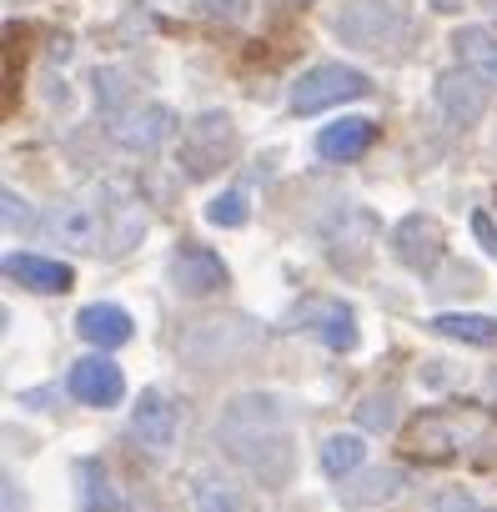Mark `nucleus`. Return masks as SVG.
I'll return each mask as SVG.
<instances>
[{
	"instance_id": "nucleus-24",
	"label": "nucleus",
	"mask_w": 497,
	"mask_h": 512,
	"mask_svg": "<svg viewBox=\"0 0 497 512\" xmlns=\"http://www.w3.org/2000/svg\"><path fill=\"white\" fill-rule=\"evenodd\" d=\"M206 16H221V21H241L246 16V0H196Z\"/></svg>"
},
{
	"instance_id": "nucleus-18",
	"label": "nucleus",
	"mask_w": 497,
	"mask_h": 512,
	"mask_svg": "<svg viewBox=\"0 0 497 512\" xmlns=\"http://www.w3.org/2000/svg\"><path fill=\"white\" fill-rule=\"evenodd\" d=\"M402 487H407L402 467H377V472H362L357 482L342 477V502L347 507H372V502H392Z\"/></svg>"
},
{
	"instance_id": "nucleus-11",
	"label": "nucleus",
	"mask_w": 497,
	"mask_h": 512,
	"mask_svg": "<svg viewBox=\"0 0 497 512\" xmlns=\"http://www.w3.org/2000/svg\"><path fill=\"white\" fill-rule=\"evenodd\" d=\"M171 287L181 297H211L216 287H226V262L211 246H181L171 256Z\"/></svg>"
},
{
	"instance_id": "nucleus-9",
	"label": "nucleus",
	"mask_w": 497,
	"mask_h": 512,
	"mask_svg": "<svg viewBox=\"0 0 497 512\" xmlns=\"http://www.w3.org/2000/svg\"><path fill=\"white\" fill-rule=\"evenodd\" d=\"M66 392H71L76 402L106 412V407H116V402L126 397V372H121L106 352H96V357L71 362V372H66Z\"/></svg>"
},
{
	"instance_id": "nucleus-16",
	"label": "nucleus",
	"mask_w": 497,
	"mask_h": 512,
	"mask_svg": "<svg viewBox=\"0 0 497 512\" xmlns=\"http://www.w3.org/2000/svg\"><path fill=\"white\" fill-rule=\"evenodd\" d=\"M437 101H442V111L457 121V126H472L477 116H482V86H477V76L462 66V71H447V76H437Z\"/></svg>"
},
{
	"instance_id": "nucleus-20",
	"label": "nucleus",
	"mask_w": 497,
	"mask_h": 512,
	"mask_svg": "<svg viewBox=\"0 0 497 512\" xmlns=\"http://www.w3.org/2000/svg\"><path fill=\"white\" fill-rule=\"evenodd\" d=\"M432 332H442V337H452V342L492 347V342H497V317H482V312H442V317H432Z\"/></svg>"
},
{
	"instance_id": "nucleus-13",
	"label": "nucleus",
	"mask_w": 497,
	"mask_h": 512,
	"mask_svg": "<svg viewBox=\"0 0 497 512\" xmlns=\"http://www.w3.org/2000/svg\"><path fill=\"white\" fill-rule=\"evenodd\" d=\"M372 141H377V121H367V116H342V121H332V126L317 131V156L332 161V166L362 161V156L372 151Z\"/></svg>"
},
{
	"instance_id": "nucleus-27",
	"label": "nucleus",
	"mask_w": 497,
	"mask_h": 512,
	"mask_svg": "<svg viewBox=\"0 0 497 512\" xmlns=\"http://www.w3.org/2000/svg\"><path fill=\"white\" fill-rule=\"evenodd\" d=\"M196 492H201V507H206V512H236V502H231V497H226V492H221V497H216V492H211V487H206V482H201V487H196Z\"/></svg>"
},
{
	"instance_id": "nucleus-17",
	"label": "nucleus",
	"mask_w": 497,
	"mask_h": 512,
	"mask_svg": "<svg viewBox=\"0 0 497 512\" xmlns=\"http://www.w3.org/2000/svg\"><path fill=\"white\" fill-rule=\"evenodd\" d=\"M452 51H457V61H462L477 81L497 86V31H487V26H462V31L452 36Z\"/></svg>"
},
{
	"instance_id": "nucleus-2",
	"label": "nucleus",
	"mask_w": 497,
	"mask_h": 512,
	"mask_svg": "<svg viewBox=\"0 0 497 512\" xmlns=\"http://www.w3.org/2000/svg\"><path fill=\"white\" fill-rule=\"evenodd\" d=\"M216 442L226 447L231 462H241L267 487H282L292 477V417H287L282 397H272V392L231 397L216 422Z\"/></svg>"
},
{
	"instance_id": "nucleus-23",
	"label": "nucleus",
	"mask_w": 497,
	"mask_h": 512,
	"mask_svg": "<svg viewBox=\"0 0 497 512\" xmlns=\"http://www.w3.org/2000/svg\"><path fill=\"white\" fill-rule=\"evenodd\" d=\"M246 216H252V206H246L241 191H221L206 201V221L211 226H246Z\"/></svg>"
},
{
	"instance_id": "nucleus-26",
	"label": "nucleus",
	"mask_w": 497,
	"mask_h": 512,
	"mask_svg": "<svg viewBox=\"0 0 497 512\" xmlns=\"http://www.w3.org/2000/svg\"><path fill=\"white\" fill-rule=\"evenodd\" d=\"M472 231H477L482 251H487V256H497V226H492V216H487V211H472Z\"/></svg>"
},
{
	"instance_id": "nucleus-10",
	"label": "nucleus",
	"mask_w": 497,
	"mask_h": 512,
	"mask_svg": "<svg viewBox=\"0 0 497 512\" xmlns=\"http://www.w3.org/2000/svg\"><path fill=\"white\" fill-rule=\"evenodd\" d=\"M176 432H181L176 402H171L166 392L146 387V392L136 397V407H131V437H136L141 447H151V452H166V447L176 442Z\"/></svg>"
},
{
	"instance_id": "nucleus-28",
	"label": "nucleus",
	"mask_w": 497,
	"mask_h": 512,
	"mask_svg": "<svg viewBox=\"0 0 497 512\" xmlns=\"http://www.w3.org/2000/svg\"><path fill=\"white\" fill-rule=\"evenodd\" d=\"M437 512H487V507H477V502H467V497H452V502H442Z\"/></svg>"
},
{
	"instance_id": "nucleus-25",
	"label": "nucleus",
	"mask_w": 497,
	"mask_h": 512,
	"mask_svg": "<svg viewBox=\"0 0 497 512\" xmlns=\"http://www.w3.org/2000/svg\"><path fill=\"white\" fill-rule=\"evenodd\" d=\"M0 201H6V226L11 231H21V226H31V206L16 196V191H6V196H0Z\"/></svg>"
},
{
	"instance_id": "nucleus-19",
	"label": "nucleus",
	"mask_w": 497,
	"mask_h": 512,
	"mask_svg": "<svg viewBox=\"0 0 497 512\" xmlns=\"http://www.w3.org/2000/svg\"><path fill=\"white\" fill-rule=\"evenodd\" d=\"M76 497H81V512H121L126 502H121V492L111 487V477H106V467L96 462V457H86L81 467H76Z\"/></svg>"
},
{
	"instance_id": "nucleus-12",
	"label": "nucleus",
	"mask_w": 497,
	"mask_h": 512,
	"mask_svg": "<svg viewBox=\"0 0 497 512\" xmlns=\"http://www.w3.org/2000/svg\"><path fill=\"white\" fill-rule=\"evenodd\" d=\"M171 131V111L161 101H146V106H121L111 111V136L126 146V151H156Z\"/></svg>"
},
{
	"instance_id": "nucleus-29",
	"label": "nucleus",
	"mask_w": 497,
	"mask_h": 512,
	"mask_svg": "<svg viewBox=\"0 0 497 512\" xmlns=\"http://www.w3.org/2000/svg\"><path fill=\"white\" fill-rule=\"evenodd\" d=\"M427 6H432V11H442V16H452V11L462 6V0H427Z\"/></svg>"
},
{
	"instance_id": "nucleus-22",
	"label": "nucleus",
	"mask_w": 497,
	"mask_h": 512,
	"mask_svg": "<svg viewBox=\"0 0 497 512\" xmlns=\"http://www.w3.org/2000/svg\"><path fill=\"white\" fill-rule=\"evenodd\" d=\"M357 422H362L367 432H387V427L397 422V397H392V392L362 397V402H357Z\"/></svg>"
},
{
	"instance_id": "nucleus-21",
	"label": "nucleus",
	"mask_w": 497,
	"mask_h": 512,
	"mask_svg": "<svg viewBox=\"0 0 497 512\" xmlns=\"http://www.w3.org/2000/svg\"><path fill=\"white\" fill-rule=\"evenodd\" d=\"M362 457H367L362 432H332V437L322 442V472H327V477H352V472L362 467Z\"/></svg>"
},
{
	"instance_id": "nucleus-8",
	"label": "nucleus",
	"mask_w": 497,
	"mask_h": 512,
	"mask_svg": "<svg viewBox=\"0 0 497 512\" xmlns=\"http://www.w3.org/2000/svg\"><path fill=\"white\" fill-rule=\"evenodd\" d=\"M392 256L407 267V272H432L437 262H442V251H447V236H442V226L432 221V216H422V211H412V216H402L397 226H392Z\"/></svg>"
},
{
	"instance_id": "nucleus-3",
	"label": "nucleus",
	"mask_w": 497,
	"mask_h": 512,
	"mask_svg": "<svg viewBox=\"0 0 497 512\" xmlns=\"http://www.w3.org/2000/svg\"><path fill=\"white\" fill-rule=\"evenodd\" d=\"M482 432H487L482 407H432V412H422L402 427V452L412 462H452Z\"/></svg>"
},
{
	"instance_id": "nucleus-14",
	"label": "nucleus",
	"mask_w": 497,
	"mask_h": 512,
	"mask_svg": "<svg viewBox=\"0 0 497 512\" xmlns=\"http://www.w3.org/2000/svg\"><path fill=\"white\" fill-rule=\"evenodd\" d=\"M76 332H81L91 347H101V352L126 347V342L136 337L131 312H126V307H116V302H91V307H81V312H76Z\"/></svg>"
},
{
	"instance_id": "nucleus-5",
	"label": "nucleus",
	"mask_w": 497,
	"mask_h": 512,
	"mask_svg": "<svg viewBox=\"0 0 497 512\" xmlns=\"http://www.w3.org/2000/svg\"><path fill=\"white\" fill-rule=\"evenodd\" d=\"M332 31L357 51L397 56V41L407 36V21L392 11V0H347V6L337 11V21H332Z\"/></svg>"
},
{
	"instance_id": "nucleus-15",
	"label": "nucleus",
	"mask_w": 497,
	"mask_h": 512,
	"mask_svg": "<svg viewBox=\"0 0 497 512\" xmlns=\"http://www.w3.org/2000/svg\"><path fill=\"white\" fill-rule=\"evenodd\" d=\"M6 277L31 287V292H71L76 287V272L66 262H51V256H36V251H11L6 256Z\"/></svg>"
},
{
	"instance_id": "nucleus-1",
	"label": "nucleus",
	"mask_w": 497,
	"mask_h": 512,
	"mask_svg": "<svg viewBox=\"0 0 497 512\" xmlns=\"http://www.w3.org/2000/svg\"><path fill=\"white\" fill-rule=\"evenodd\" d=\"M51 231L81 251V256H126L141 236H146V206L116 186V181H96L76 196H66L56 211H51Z\"/></svg>"
},
{
	"instance_id": "nucleus-6",
	"label": "nucleus",
	"mask_w": 497,
	"mask_h": 512,
	"mask_svg": "<svg viewBox=\"0 0 497 512\" xmlns=\"http://www.w3.org/2000/svg\"><path fill=\"white\" fill-rule=\"evenodd\" d=\"M372 91V81L357 71V66H342V61H327V66H312L297 76L292 86V111L297 116H317L327 106H342V101H362Z\"/></svg>"
},
{
	"instance_id": "nucleus-7",
	"label": "nucleus",
	"mask_w": 497,
	"mask_h": 512,
	"mask_svg": "<svg viewBox=\"0 0 497 512\" xmlns=\"http://www.w3.org/2000/svg\"><path fill=\"white\" fill-rule=\"evenodd\" d=\"M292 327L307 332V337H317L332 352H352L357 347V317L337 297H302L297 312H292Z\"/></svg>"
},
{
	"instance_id": "nucleus-4",
	"label": "nucleus",
	"mask_w": 497,
	"mask_h": 512,
	"mask_svg": "<svg viewBox=\"0 0 497 512\" xmlns=\"http://www.w3.org/2000/svg\"><path fill=\"white\" fill-rule=\"evenodd\" d=\"M241 151V136H236V121L226 111H201L196 121H186L181 131V146H176V161L191 181H206L216 176L221 166H231Z\"/></svg>"
}]
</instances>
